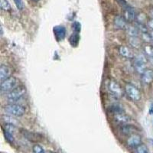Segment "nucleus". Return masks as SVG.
<instances>
[{
	"mask_svg": "<svg viewBox=\"0 0 153 153\" xmlns=\"http://www.w3.org/2000/svg\"><path fill=\"white\" fill-rule=\"evenodd\" d=\"M123 18L126 22H132L136 19V15L132 9H127L124 11Z\"/></svg>",
	"mask_w": 153,
	"mask_h": 153,
	"instance_id": "ddd939ff",
	"label": "nucleus"
},
{
	"mask_svg": "<svg viewBox=\"0 0 153 153\" xmlns=\"http://www.w3.org/2000/svg\"><path fill=\"white\" fill-rule=\"evenodd\" d=\"M3 110L5 113L13 117H22L25 113V109L22 105L16 103H10L3 106Z\"/></svg>",
	"mask_w": 153,
	"mask_h": 153,
	"instance_id": "f03ea898",
	"label": "nucleus"
},
{
	"mask_svg": "<svg viewBox=\"0 0 153 153\" xmlns=\"http://www.w3.org/2000/svg\"><path fill=\"white\" fill-rule=\"evenodd\" d=\"M135 152L136 153H149V149L146 145L142 143L135 149Z\"/></svg>",
	"mask_w": 153,
	"mask_h": 153,
	"instance_id": "6ab92c4d",
	"label": "nucleus"
},
{
	"mask_svg": "<svg viewBox=\"0 0 153 153\" xmlns=\"http://www.w3.org/2000/svg\"><path fill=\"white\" fill-rule=\"evenodd\" d=\"M18 87H19V80L16 76H11L6 80L1 82V91L5 94L13 91Z\"/></svg>",
	"mask_w": 153,
	"mask_h": 153,
	"instance_id": "20e7f679",
	"label": "nucleus"
},
{
	"mask_svg": "<svg viewBox=\"0 0 153 153\" xmlns=\"http://www.w3.org/2000/svg\"><path fill=\"white\" fill-rule=\"evenodd\" d=\"M149 35H150V38H151L152 42H153V30H150V31H149Z\"/></svg>",
	"mask_w": 153,
	"mask_h": 153,
	"instance_id": "b1692460",
	"label": "nucleus"
},
{
	"mask_svg": "<svg viewBox=\"0 0 153 153\" xmlns=\"http://www.w3.org/2000/svg\"><path fill=\"white\" fill-rule=\"evenodd\" d=\"M12 74V70L9 67L5 65H2L0 67V80L1 82L10 77Z\"/></svg>",
	"mask_w": 153,
	"mask_h": 153,
	"instance_id": "f8f14e48",
	"label": "nucleus"
},
{
	"mask_svg": "<svg viewBox=\"0 0 153 153\" xmlns=\"http://www.w3.org/2000/svg\"><path fill=\"white\" fill-rule=\"evenodd\" d=\"M126 143L129 147L136 149L137 146L142 144V138L138 134L133 133L130 135V136H129V138L127 139Z\"/></svg>",
	"mask_w": 153,
	"mask_h": 153,
	"instance_id": "6e6552de",
	"label": "nucleus"
},
{
	"mask_svg": "<svg viewBox=\"0 0 153 153\" xmlns=\"http://www.w3.org/2000/svg\"><path fill=\"white\" fill-rule=\"evenodd\" d=\"M119 53L122 57L126 59H134L136 57L133 50L129 46H120L119 48Z\"/></svg>",
	"mask_w": 153,
	"mask_h": 153,
	"instance_id": "1a4fd4ad",
	"label": "nucleus"
},
{
	"mask_svg": "<svg viewBox=\"0 0 153 153\" xmlns=\"http://www.w3.org/2000/svg\"><path fill=\"white\" fill-rule=\"evenodd\" d=\"M3 133H4V136H5V139L7 140L9 143H13L15 141V139H14V136H13V134L10 133V132H7V131L3 130Z\"/></svg>",
	"mask_w": 153,
	"mask_h": 153,
	"instance_id": "412c9836",
	"label": "nucleus"
},
{
	"mask_svg": "<svg viewBox=\"0 0 153 153\" xmlns=\"http://www.w3.org/2000/svg\"><path fill=\"white\" fill-rule=\"evenodd\" d=\"M32 151H33V153H45L43 147L38 144L34 145L32 147Z\"/></svg>",
	"mask_w": 153,
	"mask_h": 153,
	"instance_id": "4be33fe9",
	"label": "nucleus"
},
{
	"mask_svg": "<svg viewBox=\"0 0 153 153\" xmlns=\"http://www.w3.org/2000/svg\"><path fill=\"white\" fill-rule=\"evenodd\" d=\"M15 3H16V5L17 6L18 9L19 10H22L24 8V4H23L22 0H14Z\"/></svg>",
	"mask_w": 153,
	"mask_h": 153,
	"instance_id": "5701e85b",
	"label": "nucleus"
},
{
	"mask_svg": "<svg viewBox=\"0 0 153 153\" xmlns=\"http://www.w3.org/2000/svg\"><path fill=\"white\" fill-rule=\"evenodd\" d=\"M143 54L147 57L153 59V46L149 44H146L143 46Z\"/></svg>",
	"mask_w": 153,
	"mask_h": 153,
	"instance_id": "2eb2a0df",
	"label": "nucleus"
},
{
	"mask_svg": "<svg viewBox=\"0 0 153 153\" xmlns=\"http://www.w3.org/2000/svg\"><path fill=\"white\" fill-rule=\"evenodd\" d=\"M0 6L3 11H9L11 9L10 3L8 0H0Z\"/></svg>",
	"mask_w": 153,
	"mask_h": 153,
	"instance_id": "aec40b11",
	"label": "nucleus"
},
{
	"mask_svg": "<svg viewBox=\"0 0 153 153\" xmlns=\"http://www.w3.org/2000/svg\"><path fill=\"white\" fill-rule=\"evenodd\" d=\"M25 92H26L25 88L19 86L13 91L7 93L5 97H6V99L8 100V101H9L10 103H16L25 94Z\"/></svg>",
	"mask_w": 153,
	"mask_h": 153,
	"instance_id": "423d86ee",
	"label": "nucleus"
},
{
	"mask_svg": "<svg viewBox=\"0 0 153 153\" xmlns=\"http://www.w3.org/2000/svg\"><path fill=\"white\" fill-rule=\"evenodd\" d=\"M114 26L117 29H123V28L126 29L127 27V22L123 17L117 16L115 18Z\"/></svg>",
	"mask_w": 153,
	"mask_h": 153,
	"instance_id": "4468645a",
	"label": "nucleus"
},
{
	"mask_svg": "<svg viewBox=\"0 0 153 153\" xmlns=\"http://www.w3.org/2000/svg\"><path fill=\"white\" fill-rule=\"evenodd\" d=\"M110 113L113 114V117L114 120L117 123H118L120 125L127 124L130 122V117L127 114H126L122 108H120L118 106H111L110 108Z\"/></svg>",
	"mask_w": 153,
	"mask_h": 153,
	"instance_id": "f257e3e1",
	"label": "nucleus"
},
{
	"mask_svg": "<svg viewBox=\"0 0 153 153\" xmlns=\"http://www.w3.org/2000/svg\"><path fill=\"white\" fill-rule=\"evenodd\" d=\"M34 1H38V0H34Z\"/></svg>",
	"mask_w": 153,
	"mask_h": 153,
	"instance_id": "bb28decb",
	"label": "nucleus"
},
{
	"mask_svg": "<svg viewBox=\"0 0 153 153\" xmlns=\"http://www.w3.org/2000/svg\"><path fill=\"white\" fill-rule=\"evenodd\" d=\"M147 65V57L144 54H139L134 58V68L137 73L142 74L146 71Z\"/></svg>",
	"mask_w": 153,
	"mask_h": 153,
	"instance_id": "39448f33",
	"label": "nucleus"
},
{
	"mask_svg": "<svg viewBox=\"0 0 153 153\" xmlns=\"http://www.w3.org/2000/svg\"><path fill=\"white\" fill-rule=\"evenodd\" d=\"M141 80L145 84H151L153 81V70L147 68L141 74Z\"/></svg>",
	"mask_w": 153,
	"mask_h": 153,
	"instance_id": "9b49d317",
	"label": "nucleus"
},
{
	"mask_svg": "<svg viewBox=\"0 0 153 153\" xmlns=\"http://www.w3.org/2000/svg\"><path fill=\"white\" fill-rule=\"evenodd\" d=\"M108 91H110V94L117 98L122 97L123 96V89L121 86L117 83L116 80H110L107 84Z\"/></svg>",
	"mask_w": 153,
	"mask_h": 153,
	"instance_id": "0eeeda50",
	"label": "nucleus"
},
{
	"mask_svg": "<svg viewBox=\"0 0 153 153\" xmlns=\"http://www.w3.org/2000/svg\"><path fill=\"white\" fill-rule=\"evenodd\" d=\"M124 92L127 96V97L133 102H138L142 98V94L139 89L136 86L129 84V83L126 84L124 87Z\"/></svg>",
	"mask_w": 153,
	"mask_h": 153,
	"instance_id": "7ed1b4c3",
	"label": "nucleus"
},
{
	"mask_svg": "<svg viewBox=\"0 0 153 153\" xmlns=\"http://www.w3.org/2000/svg\"><path fill=\"white\" fill-rule=\"evenodd\" d=\"M3 130L7 131V132H10L12 134H14V132H16V126L13 125L12 123H5V125L3 126Z\"/></svg>",
	"mask_w": 153,
	"mask_h": 153,
	"instance_id": "a211bd4d",
	"label": "nucleus"
},
{
	"mask_svg": "<svg viewBox=\"0 0 153 153\" xmlns=\"http://www.w3.org/2000/svg\"><path fill=\"white\" fill-rule=\"evenodd\" d=\"M136 130V127L132 125H130V124H123V125H120V133L124 135V136H130L132 134L135 133V131Z\"/></svg>",
	"mask_w": 153,
	"mask_h": 153,
	"instance_id": "9d476101",
	"label": "nucleus"
},
{
	"mask_svg": "<svg viewBox=\"0 0 153 153\" xmlns=\"http://www.w3.org/2000/svg\"><path fill=\"white\" fill-rule=\"evenodd\" d=\"M129 44L132 47L138 48L141 46V40L139 36L129 37Z\"/></svg>",
	"mask_w": 153,
	"mask_h": 153,
	"instance_id": "f3484780",
	"label": "nucleus"
},
{
	"mask_svg": "<svg viewBox=\"0 0 153 153\" xmlns=\"http://www.w3.org/2000/svg\"><path fill=\"white\" fill-rule=\"evenodd\" d=\"M149 16L151 17L152 19H153V9H152L151 10L149 11Z\"/></svg>",
	"mask_w": 153,
	"mask_h": 153,
	"instance_id": "393cba45",
	"label": "nucleus"
},
{
	"mask_svg": "<svg viewBox=\"0 0 153 153\" xmlns=\"http://www.w3.org/2000/svg\"><path fill=\"white\" fill-rule=\"evenodd\" d=\"M126 31L128 35H129V37H133V36H139V28H136L135 26H132V25H127L126 27Z\"/></svg>",
	"mask_w": 153,
	"mask_h": 153,
	"instance_id": "dca6fc26",
	"label": "nucleus"
},
{
	"mask_svg": "<svg viewBox=\"0 0 153 153\" xmlns=\"http://www.w3.org/2000/svg\"><path fill=\"white\" fill-rule=\"evenodd\" d=\"M49 153H54V152H50Z\"/></svg>",
	"mask_w": 153,
	"mask_h": 153,
	"instance_id": "a878e982",
	"label": "nucleus"
}]
</instances>
